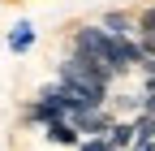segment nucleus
I'll return each mask as SVG.
<instances>
[{"label":"nucleus","instance_id":"obj_3","mask_svg":"<svg viewBox=\"0 0 155 151\" xmlns=\"http://www.w3.org/2000/svg\"><path fill=\"white\" fill-rule=\"evenodd\" d=\"M35 39H39L35 22H17V26L9 30V52H13V56H26V52L35 48Z\"/></svg>","mask_w":155,"mask_h":151},{"label":"nucleus","instance_id":"obj_5","mask_svg":"<svg viewBox=\"0 0 155 151\" xmlns=\"http://www.w3.org/2000/svg\"><path fill=\"white\" fill-rule=\"evenodd\" d=\"M134 17H138V30H151V35H155V0H151V5H142Z\"/></svg>","mask_w":155,"mask_h":151},{"label":"nucleus","instance_id":"obj_2","mask_svg":"<svg viewBox=\"0 0 155 151\" xmlns=\"http://www.w3.org/2000/svg\"><path fill=\"white\" fill-rule=\"evenodd\" d=\"M99 22H104V26L116 35V39H129V35H138V17H134L129 9H108Z\"/></svg>","mask_w":155,"mask_h":151},{"label":"nucleus","instance_id":"obj_4","mask_svg":"<svg viewBox=\"0 0 155 151\" xmlns=\"http://www.w3.org/2000/svg\"><path fill=\"white\" fill-rule=\"evenodd\" d=\"M73 151H112V143H108V134H86Z\"/></svg>","mask_w":155,"mask_h":151},{"label":"nucleus","instance_id":"obj_1","mask_svg":"<svg viewBox=\"0 0 155 151\" xmlns=\"http://www.w3.org/2000/svg\"><path fill=\"white\" fill-rule=\"evenodd\" d=\"M43 138H48L52 147H78V143H82V129H78L69 117H56V121L43 125Z\"/></svg>","mask_w":155,"mask_h":151}]
</instances>
